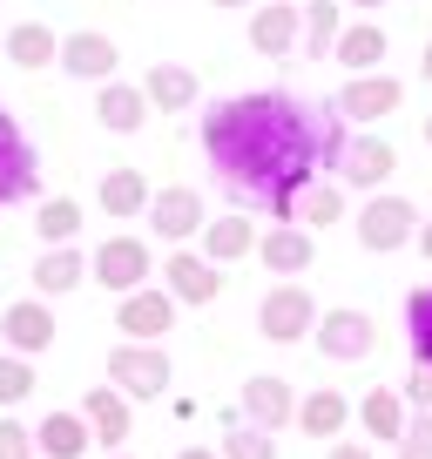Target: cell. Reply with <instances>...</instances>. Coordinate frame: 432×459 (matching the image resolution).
<instances>
[{"instance_id":"obj_1","label":"cell","mask_w":432,"mask_h":459,"mask_svg":"<svg viewBox=\"0 0 432 459\" xmlns=\"http://www.w3.org/2000/svg\"><path fill=\"white\" fill-rule=\"evenodd\" d=\"M345 115L298 101L284 88H257V95H230L203 115V156L223 176L244 210H264L271 223H298V196L332 176L338 149H345Z\"/></svg>"},{"instance_id":"obj_2","label":"cell","mask_w":432,"mask_h":459,"mask_svg":"<svg viewBox=\"0 0 432 459\" xmlns=\"http://www.w3.org/2000/svg\"><path fill=\"white\" fill-rule=\"evenodd\" d=\"M419 223H426V216H419V203L412 196H392V189H372V203H365L359 210V250H372V257H385V250H405L419 237Z\"/></svg>"},{"instance_id":"obj_3","label":"cell","mask_w":432,"mask_h":459,"mask_svg":"<svg viewBox=\"0 0 432 459\" xmlns=\"http://www.w3.org/2000/svg\"><path fill=\"white\" fill-rule=\"evenodd\" d=\"M169 351H162V338H122L116 351H108V385H122L129 399H162L169 392Z\"/></svg>"},{"instance_id":"obj_4","label":"cell","mask_w":432,"mask_h":459,"mask_svg":"<svg viewBox=\"0 0 432 459\" xmlns=\"http://www.w3.org/2000/svg\"><path fill=\"white\" fill-rule=\"evenodd\" d=\"M317 317H324V311H317V298L298 284V277L271 284V290H264V304H257V331L271 344H304L317 331Z\"/></svg>"},{"instance_id":"obj_5","label":"cell","mask_w":432,"mask_h":459,"mask_svg":"<svg viewBox=\"0 0 432 459\" xmlns=\"http://www.w3.org/2000/svg\"><path fill=\"white\" fill-rule=\"evenodd\" d=\"M311 344H317V351H324L332 365H365V359L378 351V317H372V311H359V304H338V311L317 317Z\"/></svg>"},{"instance_id":"obj_6","label":"cell","mask_w":432,"mask_h":459,"mask_svg":"<svg viewBox=\"0 0 432 459\" xmlns=\"http://www.w3.org/2000/svg\"><path fill=\"white\" fill-rule=\"evenodd\" d=\"M88 277H95L101 290L129 298V290H143L149 277H156V250H149L143 237H101L95 257H88Z\"/></svg>"},{"instance_id":"obj_7","label":"cell","mask_w":432,"mask_h":459,"mask_svg":"<svg viewBox=\"0 0 432 459\" xmlns=\"http://www.w3.org/2000/svg\"><path fill=\"white\" fill-rule=\"evenodd\" d=\"M392 169H399V149L385 143V135H345V149H338L332 176L345 189H385Z\"/></svg>"},{"instance_id":"obj_8","label":"cell","mask_w":432,"mask_h":459,"mask_svg":"<svg viewBox=\"0 0 432 459\" xmlns=\"http://www.w3.org/2000/svg\"><path fill=\"white\" fill-rule=\"evenodd\" d=\"M162 284H169V298L176 304H216L223 298V264H210L203 250H189V244H176L169 257H162Z\"/></svg>"},{"instance_id":"obj_9","label":"cell","mask_w":432,"mask_h":459,"mask_svg":"<svg viewBox=\"0 0 432 459\" xmlns=\"http://www.w3.org/2000/svg\"><path fill=\"white\" fill-rule=\"evenodd\" d=\"M203 223H210V210H203V196L189 183H169L149 196V230L162 244H189V237H203Z\"/></svg>"},{"instance_id":"obj_10","label":"cell","mask_w":432,"mask_h":459,"mask_svg":"<svg viewBox=\"0 0 432 459\" xmlns=\"http://www.w3.org/2000/svg\"><path fill=\"white\" fill-rule=\"evenodd\" d=\"M237 412H244L250 426H264V432H284V426H298V392H290V378L257 372L237 392Z\"/></svg>"},{"instance_id":"obj_11","label":"cell","mask_w":432,"mask_h":459,"mask_svg":"<svg viewBox=\"0 0 432 459\" xmlns=\"http://www.w3.org/2000/svg\"><path fill=\"white\" fill-rule=\"evenodd\" d=\"M399 101H405V82L399 74H351L345 88H338V115L345 122H385V115H399Z\"/></svg>"},{"instance_id":"obj_12","label":"cell","mask_w":432,"mask_h":459,"mask_svg":"<svg viewBox=\"0 0 432 459\" xmlns=\"http://www.w3.org/2000/svg\"><path fill=\"white\" fill-rule=\"evenodd\" d=\"M257 264H264L271 277H304V271L317 264V237H311L304 223H271V230L257 237Z\"/></svg>"},{"instance_id":"obj_13","label":"cell","mask_w":432,"mask_h":459,"mask_svg":"<svg viewBox=\"0 0 432 459\" xmlns=\"http://www.w3.org/2000/svg\"><path fill=\"white\" fill-rule=\"evenodd\" d=\"M0 344H7V351H28V359H41L48 344H55V311H48L41 290L0 311Z\"/></svg>"},{"instance_id":"obj_14","label":"cell","mask_w":432,"mask_h":459,"mask_svg":"<svg viewBox=\"0 0 432 459\" xmlns=\"http://www.w3.org/2000/svg\"><path fill=\"white\" fill-rule=\"evenodd\" d=\"M82 419L95 426V446H129V432H135V399L122 385H88V399H82Z\"/></svg>"},{"instance_id":"obj_15","label":"cell","mask_w":432,"mask_h":459,"mask_svg":"<svg viewBox=\"0 0 432 459\" xmlns=\"http://www.w3.org/2000/svg\"><path fill=\"white\" fill-rule=\"evenodd\" d=\"M169 325H176L169 284H143V290H129V298L116 304V331H122V338H162Z\"/></svg>"},{"instance_id":"obj_16","label":"cell","mask_w":432,"mask_h":459,"mask_svg":"<svg viewBox=\"0 0 432 459\" xmlns=\"http://www.w3.org/2000/svg\"><path fill=\"white\" fill-rule=\"evenodd\" d=\"M61 68L74 74V82H116L122 68V48L108 41V34L82 28V34H61Z\"/></svg>"},{"instance_id":"obj_17","label":"cell","mask_w":432,"mask_h":459,"mask_svg":"<svg viewBox=\"0 0 432 459\" xmlns=\"http://www.w3.org/2000/svg\"><path fill=\"white\" fill-rule=\"evenodd\" d=\"M298 34H304V7L298 0H271V7L250 14V48H257L264 61H284L290 48H298Z\"/></svg>"},{"instance_id":"obj_18","label":"cell","mask_w":432,"mask_h":459,"mask_svg":"<svg viewBox=\"0 0 432 459\" xmlns=\"http://www.w3.org/2000/svg\"><path fill=\"white\" fill-rule=\"evenodd\" d=\"M34 183H41V162H34V149H28V135H21V122L0 108V189L21 203V196H34Z\"/></svg>"},{"instance_id":"obj_19","label":"cell","mask_w":432,"mask_h":459,"mask_svg":"<svg viewBox=\"0 0 432 459\" xmlns=\"http://www.w3.org/2000/svg\"><path fill=\"white\" fill-rule=\"evenodd\" d=\"M149 176L143 169H108L101 176V189H95V203H101V216L108 223H135V216H149Z\"/></svg>"},{"instance_id":"obj_20","label":"cell","mask_w":432,"mask_h":459,"mask_svg":"<svg viewBox=\"0 0 432 459\" xmlns=\"http://www.w3.org/2000/svg\"><path fill=\"white\" fill-rule=\"evenodd\" d=\"M298 426H304V439H345V426H351V399H345L338 385L304 392V399H298Z\"/></svg>"},{"instance_id":"obj_21","label":"cell","mask_w":432,"mask_h":459,"mask_svg":"<svg viewBox=\"0 0 432 459\" xmlns=\"http://www.w3.org/2000/svg\"><path fill=\"white\" fill-rule=\"evenodd\" d=\"M95 122L108 135H135L149 122V95L135 82H101V95H95Z\"/></svg>"},{"instance_id":"obj_22","label":"cell","mask_w":432,"mask_h":459,"mask_svg":"<svg viewBox=\"0 0 432 459\" xmlns=\"http://www.w3.org/2000/svg\"><path fill=\"white\" fill-rule=\"evenodd\" d=\"M0 48H7V61H14V68H55L61 61V34L48 28V21H14V28L0 34Z\"/></svg>"},{"instance_id":"obj_23","label":"cell","mask_w":432,"mask_h":459,"mask_svg":"<svg viewBox=\"0 0 432 459\" xmlns=\"http://www.w3.org/2000/svg\"><path fill=\"white\" fill-rule=\"evenodd\" d=\"M143 95H149L156 115H183V108H196V74H189L183 61H156V68L143 74Z\"/></svg>"},{"instance_id":"obj_24","label":"cell","mask_w":432,"mask_h":459,"mask_svg":"<svg viewBox=\"0 0 432 459\" xmlns=\"http://www.w3.org/2000/svg\"><path fill=\"white\" fill-rule=\"evenodd\" d=\"M257 237H264V230L250 223V216H210L196 244H203V257H210V264H237V257L257 250Z\"/></svg>"},{"instance_id":"obj_25","label":"cell","mask_w":432,"mask_h":459,"mask_svg":"<svg viewBox=\"0 0 432 459\" xmlns=\"http://www.w3.org/2000/svg\"><path fill=\"white\" fill-rule=\"evenodd\" d=\"M34 446H41V459H82L88 446H95V426H88L82 412H48L41 426H34Z\"/></svg>"},{"instance_id":"obj_26","label":"cell","mask_w":432,"mask_h":459,"mask_svg":"<svg viewBox=\"0 0 432 459\" xmlns=\"http://www.w3.org/2000/svg\"><path fill=\"white\" fill-rule=\"evenodd\" d=\"M74 284H88V257L74 244H48L41 264H34V290L41 298H68Z\"/></svg>"},{"instance_id":"obj_27","label":"cell","mask_w":432,"mask_h":459,"mask_svg":"<svg viewBox=\"0 0 432 459\" xmlns=\"http://www.w3.org/2000/svg\"><path fill=\"white\" fill-rule=\"evenodd\" d=\"M332 61H338V68H351V74H372L378 61H385V28H378V21H351V28L338 34Z\"/></svg>"},{"instance_id":"obj_28","label":"cell","mask_w":432,"mask_h":459,"mask_svg":"<svg viewBox=\"0 0 432 459\" xmlns=\"http://www.w3.org/2000/svg\"><path fill=\"white\" fill-rule=\"evenodd\" d=\"M338 34H345V7L338 0H304V61H332Z\"/></svg>"},{"instance_id":"obj_29","label":"cell","mask_w":432,"mask_h":459,"mask_svg":"<svg viewBox=\"0 0 432 459\" xmlns=\"http://www.w3.org/2000/svg\"><path fill=\"white\" fill-rule=\"evenodd\" d=\"M359 426L372 432V439H392V446H399V432H405V392H399V385H378V392H365V405H359Z\"/></svg>"},{"instance_id":"obj_30","label":"cell","mask_w":432,"mask_h":459,"mask_svg":"<svg viewBox=\"0 0 432 459\" xmlns=\"http://www.w3.org/2000/svg\"><path fill=\"white\" fill-rule=\"evenodd\" d=\"M298 223H304V230L345 223V183H338V176H317V183L298 196Z\"/></svg>"},{"instance_id":"obj_31","label":"cell","mask_w":432,"mask_h":459,"mask_svg":"<svg viewBox=\"0 0 432 459\" xmlns=\"http://www.w3.org/2000/svg\"><path fill=\"white\" fill-rule=\"evenodd\" d=\"M34 237H41V244H74V237H82V203L48 196L41 210H34Z\"/></svg>"},{"instance_id":"obj_32","label":"cell","mask_w":432,"mask_h":459,"mask_svg":"<svg viewBox=\"0 0 432 459\" xmlns=\"http://www.w3.org/2000/svg\"><path fill=\"white\" fill-rule=\"evenodd\" d=\"M216 453H223V459H277V439H271L264 426H250L244 412H237L230 426H223V446H216Z\"/></svg>"},{"instance_id":"obj_33","label":"cell","mask_w":432,"mask_h":459,"mask_svg":"<svg viewBox=\"0 0 432 459\" xmlns=\"http://www.w3.org/2000/svg\"><path fill=\"white\" fill-rule=\"evenodd\" d=\"M405 331H412V359L432 365V284L405 290Z\"/></svg>"},{"instance_id":"obj_34","label":"cell","mask_w":432,"mask_h":459,"mask_svg":"<svg viewBox=\"0 0 432 459\" xmlns=\"http://www.w3.org/2000/svg\"><path fill=\"white\" fill-rule=\"evenodd\" d=\"M34 392V359L28 351H0V405H21Z\"/></svg>"},{"instance_id":"obj_35","label":"cell","mask_w":432,"mask_h":459,"mask_svg":"<svg viewBox=\"0 0 432 459\" xmlns=\"http://www.w3.org/2000/svg\"><path fill=\"white\" fill-rule=\"evenodd\" d=\"M399 459H432V412H412V419H405Z\"/></svg>"},{"instance_id":"obj_36","label":"cell","mask_w":432,"mask_h":459,"mask_svg":"<svg viewBox=\"0 0 432 459\" xmlns=\"http://www.w3.org/2000/svg\"><path fill=\"white\" fill-rule=\"evenodd\" d=\"M41 446H34V432L21 426V419H0V459H34Z\"/></svg>"},{"instance_id":"obj_37","label":"cell","mask_w":432,"mask_h":459,"mask_svg":"<svg viewBox=\"0 0 432 459\" xmlns=\"http://www.w3.org/2000/svg\"><path fill=\"white\" fill-rule=\"evenodd\" d=\"M399 392H405V405H412V412H432V365H419Z\"/></svg>"},{"instance_id":"obj_38","label":"cell","mask_w":432,"mask_h":459,"mask_svg":"<svg viewBox=\"0 0 432 459\" xmlns=\"http://www.w3.org/2000/svg\"><path fill=\"white\" fill-rule=\"evenodd\" d=\"M324 459H372V446H365V439H332Z\"/></svg>"},{"instance_id":"obj_39","label":"cell","mask_w":432,"mask_h":459,"mask_svg":"<svg viewBox=\"0 0 432 459\" xmlns=\"http://www.w3.org/2000/svg\"><path fill=\"white\" fill-rule=\"evenodd\" d=\"M419 250H426V264H432V216L419 223Z\"/></svg>"},{"instance_id":"obj_40","label":"cell","mask_w":432,"mask_h":459,"mask_svg":"<svg viewBox=\"0 0 432 459\" xmlns=\"http://www.w3.org/2000/svg\"><path fill=\"white\" fill-rule=\"evenodd\" d=\"M176 459H223V453H210V446H183Z\"/></svg>"},{"instance_id":"obj_41","label":"cell","mask_w":432,"mask_h":459,"mask_svg":"<svg viewBox=\"0 0 432 459\" xmlns=\"http://www.w3.org/2000/svg\"><path fill=\"white\" fill-rule=\"evenodd\" d=\"M419 74H426V88H432V41H426V61H419Z\"/></svg>"},{"instance_id":"obj_42","label":"cell","mask_w":432,"mask_h":459,"mask_svg":"<svg viewBox=\"0 0 432 459\" xmlns=\"http://www.w3.org/2000/svg\"><path fill=\"white\" fill-rule=\"evenodd\" d=\"M345 7H392V0H345Z\"/></svg>"},{"instance_id":"obj_43","label":"cell","mask_w":432,"mask_h":459,"mask_svg":"<svg viewBox=\"0 0 432 459\" xmlns=\"http://www.w3.org/2000/svg\"><path fill=\"white\" fill-rule=\"evenodd\" d=\"M210 7H244V0H210Z\"/></svg>"},{"instance_id":"obj_44","label":"cell","mask_w":432,"mask_h":459,"mask_svg":"<svg viewBox=\"0 0 432 459\" xmlns=\"http://www.w3.org/2000/svg\"><path fill=\"white\" fill-rule=\"evenodd\" d=\"M426 149H432V115H426Z\"/></svg>"},{"instance_id":"obj_45","label":"cell","mask_w":432,"mask_h":459,"mask_svg":"<svg viewBox=\"0 0 432 459\" xmlns=\"http://www.w3.org/2000/svg\"><path fill=\"white\" fill-rule=\"evenodd\" d=\"M108 459H135V453H122V446H116V453H108Z\"/></svg>"}]
</instances>
